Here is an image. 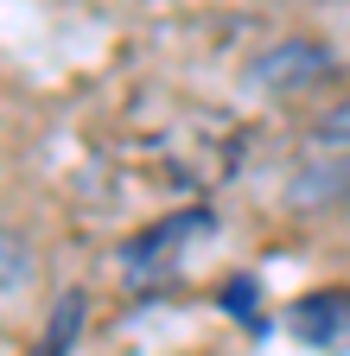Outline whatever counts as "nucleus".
<instances>
[{"mask_svg":"<svg viewBox=\"0 0 350 356\" xmlns=\"http://www.w3.org/2000/svg\"><path fill=\"white\" fill-rule=\"evenodd\" d=\"M337 76H344V58L331 51V44H319V38H280L261 58H248V70H242L248 96H268V102L319 96V89H331Z\"/></svg>","mask_w":350,"mask_h":356,"instance_id":"obj_1","label":"nucleus"},{"mask_svg":"<svg viewBox=\"0 0 350 356\" xmlns=\"http://www.w3.org/2000/svg\"><path fill=\"white\" fill-rule=\"evenodd\" d=\"M210 229H216V216H210L204 204L172 210V216H159L153 229H141L134 242L121 248V274L134 280V286H159V280H172V274L185 267V254H191Z\"/></svg>","mask_w":350,"mask_h":356,"instance_id":"obj_2","label":"nucleus"},{"mask_svg":"<svg viewBox=\"0 0 350 356\" xmlns=\"http://www.w3.org/2000/svg\"><path fill=\"white\" fill-rule=\"evenodd\" d=\"M280 325L319 356H350V286H319V293H299Z\"/></svg>","mask_w":350,"mask_h":356,"instance_id":"obj_3","label":"nucleus"},{"mask_svg":"<svg viewBox=\"0 0 350 356\" xmlns=\"http://www.w3.org/2000/svg\"><path fill=\"white\" fill-rule=\"evenodd\" d=\"M287 204L299 216H331V210H350V153L331 147L325 159L312 165H299L293 172V185H287Z\"/></svg>","mask_w":350,"mask_h":356,"instance_id":"obj_4","label":"nucleus"},{"mask_svg":"<svg viewBox=\"0 0 350 356\" xmlns=\"http://www.w3.org/2000/svg\"><path fill=\"white\" fill-rule=\"evenodd\" d=\"M83 318H90V299L83 293H58L45 331H38V343H32V356H70L77 337H83Z\"/></svg>","mask_w":350,"mask_h":356,"instance_id":"obj_5","label":"nucleus"},{"mask_svg":"<svg viewBox=\"0 0 350 356\" xmlns=\"http://www.w3.org/2000/svg\"><path fill=\"white\" fill-rule=\"evenodd\" d=\"M32 274H38V254H32V242H26L19 229H7V299H19V293L32 286Z\"/></svg>","mask_w":350,"mask_h":356,"instance_id":"obj_6","label":"nucleus"},{"mask_svg":"<svg viewBox=\"0 0 350 356\" xmlns=\"http://www.w3.org/2000/svg\"><path fill=\"white\" fill-rule=\"evenodd\" d=\"M255 299H261L255 280H230V286H223V312H236L248 331H268V318H261V305H255Z\"/></svg>","mask_w":350,"mask_h":356,"instance_id":"obj_7","label":"nucleus"},{"mask_svg":"<svg viewBox=\"0 0 350 356\" xmlns=\"http://www.w3.org/2000/svg\"><path fill=\"white\" fill-rule=\"evenodd\" d=\"M319 140H325V147H350V96L319 121Z\"/></svg>","mask_w":350,"mask_h":356,"instance_id":"obj_8","label":"nucleus"}]
</instances>
